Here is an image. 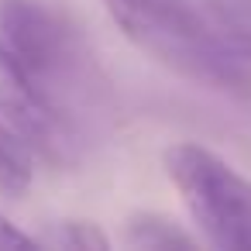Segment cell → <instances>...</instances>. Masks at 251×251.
<instances>
[{
  "instance_id": "obj_2",
  "label": "cell",
  "mask_w": 251,
  "mask_h": 251,
  "mask_svg": "<svg viewBox=\"0 0 251 251\" xmlns=\"http://www.w3.org/2000/svg\"><path fill=\"white\" fill-rule=\"evenodd\" d=\"M117 31L172 76L227 93L251 97V66L217 25L189 0H103Z\"/></svg>"
},
{
  "instance_id": "obj_1",
  "label": "cell",
  "mask_w": 251,
  "mask_h": 251,
  "mask_svg": "<svg viewBox=\"0 0 251 251\" xmlns=\"http://www.w3.org/2000/svg\"><path fill=\"white\" fill-rule=\"evenodd\" d=\"M100 76L79 25L52 0H0V114L31 151L73 169L90 145Z\"/></svg>"
},
{
  "instance_id": "obj_5",
  "label": "cell",
  "mask_w": 251,
  "mask_h": 251,
  "mask_svg": "<svg viewBox=\"0 0 251 251\" xmlns=\"http://www.w3.org/2000/svg\"><path fill=\"white\" fill-rule=\"evenodd\" d=\"M124 241H127L131 248H145V251L193 248V244H196L186 230H179L172 220H165V217H158V213H134V217H127Z\"/></svg>"
},
{
  "instance_id": "obj_4",
  "label": "cell",
  "mask_w": 251,
  "mask_h": 251,
  "mask_svg": "<svg viewBox=\"0 0 251 251\" xmlns=\"http://www.w3.org/2000/svg\"><path fill=\"white\" fill-rule=\"evenodd\" d=\"M35 165H38V155L31 151V145L0 114V196L7 200L25 196L35 182Z\"/></svg>"
},
{
  "instance_id": "obj_7",
  "label": "cell",
  "mask_w": 251,
  "mask_h": 251,
  "mask_svg": "<svg viewBox=\"0 0 251 251\" xmlns=\"http://www.w3.org/2000/svg\"><path fill=\"white\" fill-rule=\"evenodd\" d=\"M42 248L38 237H31L28 230H21L4 210H0V251H35Z\"/></svg>"
},
{
  "instance_id": "obj_6",
  "label": "cell",
  "mask_w": 251,
  "mask_h": 251,
  "mask_svg": "<svg viewBox=\"0 0 251 251\" xmlns=\"http://www.w3.org/2000/svg\"><path fill=\"white\" fill-rule=\"evenodd\" d=\"M49 244L66 248V251H107L110 248V237L93 220H62L49 234Z\"/></svg>"
},
{
  "instance_id": "obj_3",
  "label": "cell",
  "mask_w": 251,
  "mask_h": 251,
  "mask_svg": "<svg viewBox=\"0 0 251 251\" xmlns=\"http://www.w3.org/2000/svg\"><path fill=\"white\" fill-rule=\"evenodd\" d=\"M162 169L206 244L220 251H251V182L237 169L196 141L169 145L162 151Z\"/></svg>"
}]
</instances>
